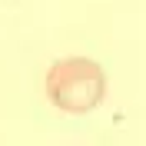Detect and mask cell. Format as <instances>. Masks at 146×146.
<instances>
[{"label":"cell","instance_id":"cell-1","mask_svg":"<svg viewBox=\"0 0 146 146\" xmlns=\"http://www.w3.org/2000/svg\"><path fill=\"white\" fill-rule=\"evenodd\" d=\"M43 90H46V100L56 110L83 116V113H90V110H96L103 103V96H106V73L90 56H63V60L50 63Z\"/></svg>","mask_w":146,"mask_h":146}]
</instances>
